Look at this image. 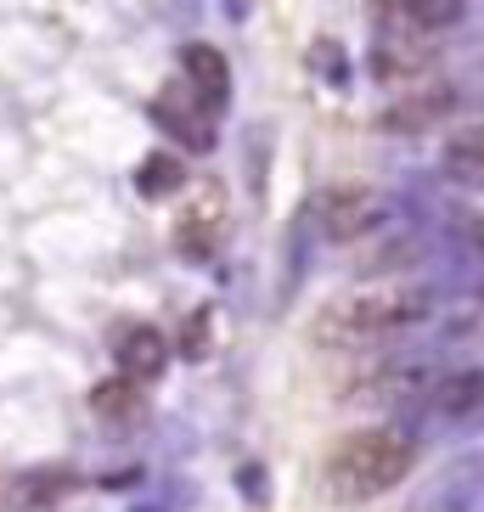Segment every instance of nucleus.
I'll return each mask as SVG.
<instances>
[{"mask_svg":"<svg viewBox=\"0 0 484 512\" xmlns=\"http://www.w3.org/2000/svg\"><path fill=\"white\" fill-rule=\"evenodd\" d=\"M209 310H197L192 321H186V338H181V355L186 361H203V355H209Z\"/></svg>","mask_w":484,"mask_h":512,"instance_id":"obj_18","label":"nucleus"},{"mask_svg":"<svg viewBox=\"0 0 484 512\" xmlns=\"http://www.w3.org/2000/svg\"><path fill=\"white\" fill-rule=\"evenodd\" d=\"M310 57H316V74H321V79H333V85H344V79H349V74H344V51H338V46H327V40H321Z\"/></svg>","mask_w":484,"mask_h":512,"instance_id":"obj_19","label":"nucleus"},{"mask_svg":"<svg viewBox=\"0 0 484 512\" xmlns=\"http://www.w3.org/2000/svg\"><path fill=\"white\" fill-rule=\"evenodd\" d=\"M74 490H79L74 467H29L12 484V501H17V512H51L62 496H74Z\"/></svg>","mask_w":484,"mask_h":512,"instance_id":"obj_14","label":"nucleus"},{"mask_svg":"<svg viewBox=\"0 0 484 512\" xmlns=\"http://www.w3.org/2000/svg\"><path fill=\"white\" fill-rule=\"evenodd\" d=\"M237 490H248V496H265V473H259V462H248V467H242V473H237Z\"/></svg>","mask_w":484,"mask_h":512,"instance_id":"obj_20","label":"nucleus"},{"mask_svg":"<svg viewBox=\"0 0 484 512\" xmlns=\"http://www.w3.org/2000/svg\"><path fill=\"white\" fill-rule=\"evenodd\" d=\"M147 113H152V124H158V130H164L181 152H214V141H220V113H214V107L203 102L181 74L152 96Z\"/></svg>","mask_w":484,"mask_h":512,"instance_id":"obj_5","label":"nucleus"},{"mask_svg":"<svg viewBox=\"0 0 484 512\" xmlns=\"http://www.w3.org/2000/svg\"><path fill=\"white\" fill-rule=\"evenodd\" d=\"M136 512H164V507H136Z\"/></svg>","mask_w":484,"mask_h":512,"instance_id":"obj_21","label":"nucleus"},{"mask_svg":"<svg viewBox=\"0 0 484 512\" xmlns=\"http://www.w3.org/2000/svg\"><path fill=\"white\" fill-rule=\"evenodd\" d=\"M456 107H462L456 85H451V79H434V85H423L417 96H406V102H394L389 113H383V130H428V124L451 119Z\"/></svg>","mask_w":484,"mask_h":512,"instance_id":"obj_12","label":"nucleus"},{"mask_svg":"<svg viewBox=\"0 0 484 512\" xmlns=\"http://www.w3.org/2000/svg\"><path fill=\"white\" fill-rule=\"evenodd\" d=\"M321 242H366L378 226H389V197L378 186H327L310 203Z\"/></svg>","mask_w":484,"mask_h":512,"instance_id":"obj_4","label":"nucleus"},{"mask_svg":"<svg viewBox=\"0 0 484 512\" xmlns=\"http://www.w3.org/2000/svg\"><path fill=\"white\" fill-rule=\"evenodd\" d=\"M91 417L102 422V428H119V434L141 428V422H147V383H136L130 372L102 377L91 389Z\"/></svg>","mask_w":484,"mask_h":512,"instance_id":"obj_9","label":"nucleus"},{"mask_svg":"<svg viewBox=\"0 0 484 512\" xmlns=\"http://www.w3.org/2000/svg\"><path fill=\"white\" fill-rule=\"evenodd\" d=\"M451 248H456L462 259H479V265H484V214L456 220V226H451Z\"/></svg>","mask_w":484,"mask_h":512,"instance_id":"obj_17","label":"nucleus"},{"mask_svg":"<svg viewBox=\"0 0 484 512\" xmlns=\"http://www.w3.org/2000/svg\"><path fill=\"white\" fill-rule=\"evenodd\" d=\"M456 85V96H462V107L484 102V34L473 40L468 51H456L451 57V74H445Z\"/></svg>","mask_w":484,"mask_h":512,"instance_id":"obj_16","label":"nucleus"},{"mask_svg":"<svg viewBox=\"0 0 484 512\" xmlns=\"http://www.w3.org/2000/svg\"><path fill=\"white\" fill-rule=\"evenodd\" d=\"M417 411L439 422H484V366H451V372H434V383L423 389Z\"/></svg>","mask_w":484,"mask_h":512,"instance_id":"obj_6","label":"nucleus"},{"mask_svg":"<svg viewBox=\"0 0 484 512\" xmlns=\"http://www.w3.org/2000/svg\"><path fill=\"white\" fill-rule=\"evenodd\" d=\"M136 192L147 197V203H164V197L186 192V164L175 158V152H152V158H141V169H136Z\"/></svg>","mask_w":484,"mask_h":512,"instance_id":"obj_15","label":"nucleus"},{"mask_svg":"<svg viewBox=\"0 0 484 512\" xmlns=\"http://www.w3.org/2000/svg\"><path fill=\"white\" fill-rule=\"evenodd\" d=\"M473 12V0H372V34L389 46H428L439 34H451L462 17Z\"/></svg>","mask_w":484,"mask_h":512,"instance_id":"obj_3","label":"nucleus"},{"mask_svg":"<svg viewBox=\"0 0 484 512\" xmlns=\"http://www.w3.org/2000/svg\"><path fill=\"white\" fill-rule=\"evenodd\" d=\"M175 62H181L186 85H192V91L203 96L220 119H226V107H231V62L220 57L214 46H197V40H192V46H181V57H175Z\"/></svg>","mask_w":484,"mask_h":512,"instance_id":"obj_10","label":"nucleus"},{"mask_svg":"<svg viewBox=\"0 0 484 512\" xmlns=\"http://www.w3.org/2000/svg\"><path fill=\"white\" fill-rule=\"evenodd\" d=\"M411 512H484V456H462V462L439 467Z\"/></svg>","mask_w":484,"mask_h":512,"instance_id":"obj_7","label":"nucleus"},{"mask_svg":"<svg viewBox=\"0 0 484 512\" xmlns=\"http://www.w3.org/2000/svg\"><path fill=\"white\" fill-rule=\"evenodd\" d=\"M473 6H479V0H473Z\"/></svg>","mask_w":484,"mask_h":512,"instance_id":"obj_22","label":"nucleus"},{"mask_svg":"<svg viewBox=\"0 0 484 512\" xmlns=\"http://www.w3.org/2000/svg\"><path fill=\"white\" fill-rule=\"evenodd\" d=\"M434 316V293L417 282H378V287H349L338 299H327L310 321V338L321 349H366L389 344L400 332L423 327Z\"/></svg>","mask_w":484,"mask_h":512,"instance_id":"obj_2","label":"nucleus"},{"mask_svg":"<svg viewBox=\"0 0 484 512\" xmlns=\"http://www.w3.org/2000/svg\"><path fill=\"white\" fill-rule=\"evenodd\" d=\"M113 361H119V372H130L136 383H158V377L169 372V338L158 327H124L119 344H113Z\"/></svg>","mask_w":484,"mask_h":512,"instance_id":"obj_11","label":"nucleus"},{"mask_svg":"<svg viewBox=\"0 0 484 512\" xmlns=\"http://www.w3.org/2000/svg\"><path fill=\"white\" fill-rule=\"evenodd\" d=\"M439 175L462 192H484V124L456 130L445 147H439Z\"/></svg>","mask_w":484,"mask_h":512,"instance_id":"obj_13","label":"nucleus"},{"mask_svg":"<svg viewBox=\"0 0 484 512\" xmlns=\"http://www.w3.org/2000/svg\"><path fill=\"white\" fill-rule=\"evenodd\" d=\"M220 226H226V203H220V192L209 186V192L175 220V254L192 259V265L214 259V248H220Z\"/></svg>","mask_w":484,"mask_h":512,"instance_id":"obj_8","label":"nucleus"},{"mask_svg":"<svg viewBox=\"0 0 484 512\" xmlns=\"http://www.w3.org/2000/svg\"><path fill=\"white\" fill-rule=\"evenodd\" d=\"M423 456V439L406 422H372V428H355L321 456V490L338 501V507H366V501L389 496L411 479V467Z\"/></svg>","mask_w":484,"mask_h":512,"instance_id":"obj_1","label":"nucleus"}]
</instances>
